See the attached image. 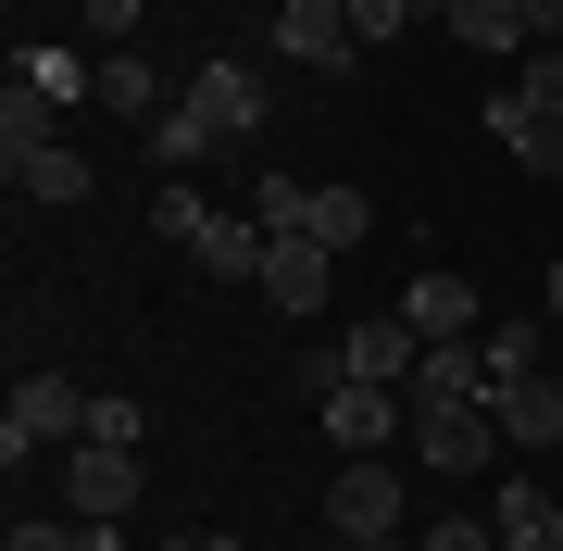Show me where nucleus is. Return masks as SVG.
Segmentation results:
<instances>
[{
  "label": "nucleus",
  "mask_w": 563,
  "mask_h": 551,
  "mask_svg": "<svg viewBox=\"0 0 563 551\" xmlns=\"http://www.w3.org/2000/svg\"><path fill=\"white\" fill-rule=\"evenodd\" d=\"M151 239H163V251H188L201 276H251V288H263V225L213 213L188 176H163V201H151Z\"/></svg>",
  "instance_id": "obj_3"
},
{
  "label": "nucleus",
  "mask_w": 563,
  "mask_h": 551,
  "mask_svg": "<svg viewBox=\"0 0 563 551\" xmlns=\"http://www.w3.org/2000/svg\"><path fill=\"white\" fill-rule=\"evenodd\" d=\"M514 101H526V113H551V125H563V51H526V88H514Z\"/></svg>",
  "instance_id": "obj_25"
},
{
  "label": "nucleus",
  "mask_w": 563,
  "mask_h": 551,
  "mask_svg": "<svg viewBox=\"0 0 563 551\" xmlns=\"http://www.w3.org/2000/svg\"><path fill=\"white\" fill-rule=\"evenodd\" d=\"M401 327H413V339H488V313H476V288H463V276L426 264V276L401 288Z\"/></svg>",
  "instance_id": "obj_14"
},
{
  "label": "nucleus",
  "mask_w": 563,
  "mask_h": 551,
  "mask_svg": "<svg viewBox=\"0 0 563 551\" xmlns=\"http://www.w3.org/2000/svg\"><path fill=\"white\" fill-rule=\"evenodd\" d=\"M551 514H563V489H539V476H501V489H488V527H501V551H514V539H539Z\"/></svg>",
  "instance_id": "obj_19"
},
{
  "label": "nucleus",
  "mask_w": 563,
  "mask_h": 551,
  "mask_svg": "<svg viewBox=\"0 0 563 551\" xmlns=\"http://www.w3.org/2000/svg\"><path fill=\"white\" fill-rule=\"evenodd\" d=\"M413 25H451V0H413Z\"/></svg>",
  "instance_id": "obj_30"
},
{
  "label": "nucleus",
  "mask_w": 563,
  "mask_h": 551,
  "mask_svg": "<svg viewBox=\"0 0 563 551\" xmlns=\"http://www.w3.org/2000/svg\"><path fill=\"white\" fill-rule=\"evenodd\" d=\"M413 364H426V339L401 327V313H363V327H339V351L313 364V388H325V376H376V388H413Z\"/></svg>",
  "instance_id": "obj_8"
},
{
  "label": "nucleus",
  "mask_w": 563,
  "mask_h": 551,
  "mask_svg": "<svg viewBox=\"0 0 563 551\" xmlns=\"http://www.w3.org/2000/svg\"><path fill=\"white\" fill-rule=\"evenodd\" d=\"M325 539H401V476H388L376 451H351V464L325 476Z\"/></svg>",
  "instance_id": "obj_7"
},
{
  "label": "nucleus",
  "mask_w": 563,
  "mask_h": 551,
  "mask_svg": "<svg viewBox=\"0 0 563 551\" xmlns=\"http://www.w3.org/2000/svg\"><path fill=\"white\" fill-rule=\"evenodd\" d=\"M139 489H151L139 451H113V439H76V451H63V514H88V527H125Z\"/></svg>",
  "instance_id": "obj_6"
},
{
  "label": "nucleus",
  "mask_w": 563,
  "mask_h": 551,
  "mask_svg": "<svg viewBox=\"0 0 563 551\" xmlns=\"http://www.w3.org/2000/svg\"><path fill=\"white\" fill-rule=\"evenodd\" d=\"M88 439H113V451H139V439H151V414H139V401H113V388H88Z\"/></svg>",
  "instance_id": "obj_24"
},
{
  "label": "nucleus",
  "mask_w": 563,
  "mask_h": 551,
  "mask_svg": "<svg viewBox=\"0 0 563 551\" xmlns=\"http://www.w3.org/2000/svg\"><path fill=\"white\" fill-rule=\"evenodd\" d=\"M325 288H339V251L325 239H263V301L276 313H325Z\"/></svg>",
  "instance_id": "obj_12"
},
{
  "label": "nucleus",
  "mask_w": 563,
  "mask_h": 551,
  "mask_svg": "<svg viewBox=\"0 0 563 551\" xmlns=\"http://www.w3.org/2000/svg\"><path fill=\"white\" fill-rule=\"evenodd\" d=\"M251 225H263V239H325V251H363V239H376V201H363V188H339V176H263L251 188Z\"/></svg>",
  "instance_id": "obj_2"
},
{
  "label": "nucleus",
  "mask_w": 563,
  "mask_h": 551,
  "mask_svg": "<svg viewBox=\"0 0 563 551\" xmlns=\"http://www.w3.org/2000/svg\"><path fill=\"white\" fill-rule=\"evenodd\" d=\"M413 451H426V476H488L501 464V414L488 401H413Z\"/></svg>",
  "instance_id": "obj_4"
},
{
  "label": "nucleus",
  "mask_w": 563,
  "mask_h": 551,
  "mask_svg": "<svg viewBox=\"0 0 563 551\" xmlns=\"http://www.w3.org/2000/svg\"><path fill=\"white\" fill-rule=\"evenodd\" d=\"M276 51L313 63V76H351V63H363V25H351V0H276Z\"/></svg>",
  "instance_id": "obj_9"
},
{
  "label": "nucleus",
  "mask_w": 563,
  "mask_h": 551,
  "mask_svg": "<svg viewBox=\"0 0 563 551\" xmlns=\"http://www.w3.org/2000/svg\"><path fill=\"white\" fill-rule=\"evenodd\" d=\"M526 38H539V51H563V0H526Z\"/></svg>",
  "instance_id": "obj_27"
},
{
  "label": "nucleus",
  "mask_w": 563,
  "mask_h": 551,
  "mask_svg": "<svg viewBox=\"0 0 563 551\" xmlns=\"http://www.w3.org/2000/svg\"><path fill=\"white\" fill-rule=\"evenodd\" d=\"M488 388H501L488 376V339H426V364H413L401 401H488Z\"/></svg>",
  "instance_id": "obj_15"
},
{
  "label": "nucleus",
  "mask_w": 563,
  "mask_h": 551,
  "mask_svg": "<svg viewBox=\"0 0 563 551\" xmlns=\"http://www.w3.org/2000/svg\"><path fill=\"white\" fill-rule=\"evenodd\" d=\"M263 113H276V88H263V76H251L239 51H213L201 76L176 88V113L151 125V164H163V176H201L213 151H239V139H263Z\"/></svg>",
  "instance_id": "obj_1"
},
{
  "label": "nucleus",
  "mask_w": 563,
  "mask_h": 551,
  "mask_svg": "<svg viewBox=\"0 0 563 551\" xmlns=\"http://www.w3.org/2000/svg\"><path fill=\"white\" fill-rule=\"evenodd\" d=\"M426 551H501V527H488V514H439V527H426Z\"/></svg>",
  "instance_id": "obj_26"
},
{
  "label": "nucleus",
  "mask_w": 563,
  "mask_h": 551,
  "mask_svg": "<svg viewBox=\"0 0 563 551\" xmlns=\"http://www.w3.org/2000/svg\"><path fill=\"white\" fill-rule=\"evenodd\" d=\"M13 76H38V88H51V101H88V88H101V63H76V51H25V63H13Z\"/></svg>",
  "instance_id": "obj_22"
},
{
  "label": "nucleus",
  "mask_w": 563,
  "mask_h": 551,
  "mask_svg": "<svg viewBox=\"0 0 563 551\" xmlns=\"http://www.w3.org/2000/svg\"><path fill=\"white\" fill-rule=\"evenodd\" d=\"M51 125H63V101H51L38 76H13V88H0V151H13V164H25V151H51Z\"/></svg>",
  "instance_id": "obj_17"
},
{
  "label": "nucleus",
  "mask_w": 563,
  "mask_h": 551,
  "mask_svg": "<svg viewBox=\"0 0 563 551\" xmlns=\"http://www.w3.org/2000/svg\"><path fill=\"white\" fill-rule=\"evenodd\" d=\"M88 101H101L113 125H163V113H176V88H163L151 51H101V88H88Z\"/></svg>",
  "instance_id": "obj_13"
},
{
  "label": "nucleus",
  "mask_w": 563,
  "mask_h": 551,
  "mask_svg": "<svg viewBox=\"0 0 563 551\" xmlns=\"http://www.w3.org/2000/svg\"><path fill=\"white\" fill-rule=\"evenodd\" d=\"M488 414H501V451H514V464L563 451V376H551V364H539V376H501V388H488Z\"/></svg>",
  "instance_id": "obj_10"
},
{
  "label": "nucleus",
  "mask_w": 563,
  "mask_h": 551,
  "mask_svg": "<svg viewBox=\"0 0 563 551\" xmlns=\"http://www.w3.org/2000/svg\"><path fill=\"white\" fill-rule=\"evenodd\" d=\"M539 313H551V327H563V251H551V288H539Z\"/></svg>",
  "instance_id": "obj_28"
},
{
  "label": "nucleus",
  "mask_w": 563,
  "mask_h": 551,
  "mask_svg": "<svg viewBox=\"0 0 563 551\" xmlns=\"http://www.w3.org/2000/svg\"><path fill=\"white\" fill-rule=\"evenodd\" d=\"M388 427H413L401 388H376V376H325V439H339V451H388Z\"/></svg>",
  "instance_id": "obj_11"
},
{
  "label": "nucleus",
  "mask_w": 563,
  "mask_h": 551,
  "mask_svg": "<svg viewBox=\"0 0 563 551\" xmlns=\"http://www.w3.org/2000/svg\"><path fill=\"white\" fill-rule=\"evenodd\" d=\"M139 13H151V0H76V25H88L101 51H139Z\"/></svg>",
  "instance_id": "obj_23"
},
{
  "label": "nucleus",
  "mask_w": 563,
  "mask_h": 551,
  "mask_svg": "<svg viewBox=\"0 0 563 551\" xmlns=\"http://www.w3.org/2000/svg\"><path fill=\"white\" fill-rule=\"evenodd\" d=\"M488 139H501V151H514L526 176H563V125H551V113H526L514 88H501V101H488Z\"/></svg>",
  "instance_id": "obj_16"
},
{
  "label": "nucleus",
  "mask_w": 563,
  "mask_h": 551,
  "mask_svg": "<svg viewBox=\"0 0 563 551\" xmlns=\"http://www.w3.org/2000/svg\"><path fill=\"white\" fill-rule=\"evenodd\" d=\"M539 327L551 313H501V327H488V376H539Z\"/></svg>",
  "instance_id": "obj_21"
},
{
  "label": "nucleus",
  "mask_w": 563,
  "mask_h": 551,
  "mask_svg": "<svg viewBox=\"0 0 563 551\" xmlns=\"http://www.w3.org/2000/svg\"><path fill=\"white\" fill-rule=\"evenodd\" d=\"M451 38L463 51H539L526 38V0H451Z\"/></svg>",
  "instance_id": "obj_18"
},
{
  "label": "nucleus",
  "mask_w": 563,
  "mask_h": 551,
  "mask_svg": "<svg viewBox=\"0 0 563 551\" xmlns=\"http://www.w3.org/2000/svg\"><path fill=\"white\" fill-rule=\"evenodd\" d=\"M76 439H88V388L76 376H25L13 414H0V451L25 464V451H76Z\"/></svg>",
  "instance_id": "obj_5"
},
{
  "label": "nucleus",
  "mask_w": 563,
  "mask_h": 551,
  "mask_svg": "<svg viewBox=\"0 0 563 551\" xmlns=\"http://www.w3.org/2000/svg\"><path fill=\"white\" fill-rule=\"evenodd\" d=\"M339 551H426V539H339Z\"/></svg>",
  "instance_id": "obj_29"
},
{
  "label": "nucleus",
  "mask_w": 563,
  "mask_h": 551,
  "mask_svg": "<svg viewBox=\"0 0 563 551\" xmlns=\"http://www.w3.org/2000/svg\"><path fill=\"white\" fill-rule=\"evenodd\" d=\"M13 188H25V201H88V188H101V176H88L76 151L51 139V151H25V164H13Z\"/></svg>",
  "instance_id": "obj_20"
},
{
  "label": "nucleus",
  "mask_w": 563,
  "mask_h": 551,
  "mask_svg": "<svg viewBox=\"0 0 563 551\" xmlns=\"http://www.w3.org/2000/svg\"><path fill=\"white\" fill-rule=\"evenodd\" d=\"M551 376H563V364H551Z\"/></svg>",
  "instance_id": "obj_31"
}]
</instances>
